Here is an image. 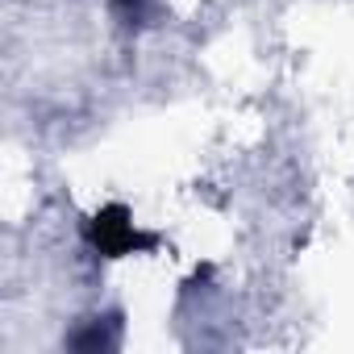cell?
Wrapping results in <instances>:
<instances>
[{
  "mask_svg": "<svg viewBox=\"0 0 354 354\" xmlns=\"http://www.w3.org/2000/svg\"><path fill=\"white\" fill-rule=\"evenodd\" d=\"M117 9L129 17V26L133 21H142V13H146V0H117Z\"/></svg>",
  "mask_w": 354,
  "mask_h": 354,
  "instance_id": "2",
  "label": "cell"
},
{
  "mask_svg": "<svg viewBox=\"0 0 354 354\" xmlns=\"http://www.w3.org/2000/svg\"><path fill=\"white\" fill-rule=\"evenodd\" d=\"M88 238H92V246H96L104 259H121V254H133V250L154 246L150 234H138V225H133V217H129L125 205L100 209V213L88 221Z\"/></svg>",
  "mask_w": 354,
  "mask_h": 354,
  "instance_id": "1",
  "label": "cell"
}]
</instances>
